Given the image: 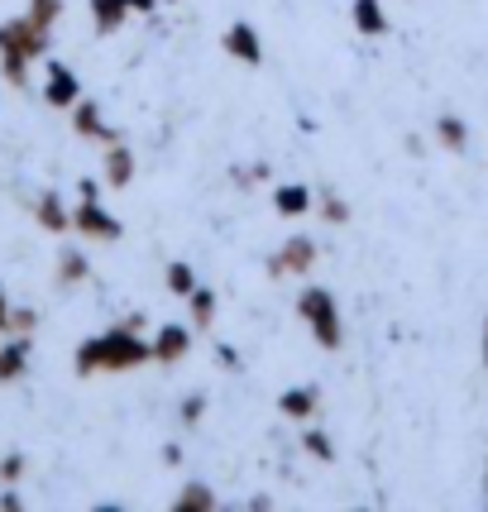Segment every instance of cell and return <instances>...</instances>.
Here are the masks:
<instances>
[{"label": "cell", "instance_id": "cell-28", "mask_svg": "<svg viewBox=\"0 0 488 512\" xmlns=\"http://www.w3.org/2000/svg\"><path fill=\"white\" fill-rule=\"evenodd\" d=\"M216 364H221V369H230V374H235V369H240V355H235L230 345H221V350H216Z\"/></svg>", "mask_w": 488, "mask_h": 512}, {"label": "cell", "instance_id": "cell-5", "mask_svg": "<svg viewBox=\"0 0 488 512\" xmlns=\"http://www.w3.org/2000/svg\"><path fill=\"white\" fill-rule=\"evenodd\" d=\"M311 264H316V240H307V235H288L264 268H268V278H307Z\"/></svg>", "mask_w": 488, "mask_h": 512}, {"label": "cell", "instance_id": "cell-12", "mask_svg": "<svg viewBox=\"0 0 488 512\" xmlns=\"http://www.w3.org/2000/svg\"><path fill=\"white\" fill-rule=\"evenodd\" d=\"M34 221L44 225L48 235H67L72 230V216H67V206L58 201V192H44V197L34 201Z\"/></svg>", "mask_w": 488, "mask_h": 512}, {"label": "cell", "instance_id": "cell-9", "mask_svg": "<svg viewBox=\"0 0 488 512\" xmlns=\"http://www.w3.org/2000/svg\"><path fill=\"white\" fill-rule=\"evenodd\" d=\"M273 211L283 221H297V216L316 211V192H311L307 182H283V187H273Z\"/></svg>", "mask_w": 488, "mask_h": 512}, {"label": "cell", "instance_id": "cell-30", "mask_svg": "<svg viewBox=\"0 0 488 512\" xmlns=\"http://www.w3.org/2000/svg\"><path fill=\"white\" fill-rule=\"evenodd\" d=\"M5 326H10V297L0 292V331H5Z\"/></svg>", "mask_w": 488, "mask_h": 512}, {"label": "cell", "instance_id": "cell-25", "mask_svg": "<svg viewBox=\"0 0 488 512\" xmlns=\"http://www.w3.org/2000/svg\"><path fill=\"white\" fill-rule=\"evenodd\" d=\"M178 417H182V426H197L201 417H206V393H192V398L182 402V412H178Z\"/></svg>", "mask_w": 488, "mask_h": 512}, {"label": "cell", "instance_id": "cell-1", "mask_svg": "<svg viewBox=\"0 0 488 512\" xmlns=\"http://www.w3.org/2000/svg\"><path fill=\"white\" fill-rule=\"evenodd\" d=\"M149 359H154V340H144L130 321H120V326H111L106 335L82 340L72 369H77L82 379H91V374H130V369L149 364Z\"/></svg>", "mask_w": 488, "mask_h": 512}, {"label": "cell", "instance_id": "cell-23", "mask_svg": "<svg viewBox=\"0 0 488 512\" xmlns=\"http://www.w3.org/2000/svg\"><path fill=\"white\" fill-rule=\"evenodd\" d=\"M316 211H321V221H326V225H345V221H350V206H345V197H340V192H321V197H316Z\"/></svg>", "mask_w": 488, "mask_h": 512}, {"label": "cell", "instance_id": "cell-3", "mask_svg": "<svg viewBox=\"0 0 488 512\" xmlns=\"http://www.w3.org/2000/svg\"><path fill=\"white\" fill-rule=\"evenodd\" d=\"M297 316L307 321V331L316 335L321 350H340L345 331H340V302L331 288H302L297 292Z\"/></svg>", "mask_w": 488, "mask_h": 512}, {"label": "cell", "instance_id": "cell-4", "mask_svg": "<svg viewBox=\"0 0 488 512\" xmlns=\"http://www.w3.org/2000/svg\"><path fill=\"white\" fill-rule=\"evenodd\" d=\"M72 230H77V235H87V240H101V245H115V240L125 235V225L115 221L96 197L77 201V211H72Z\"/></svg>", "mask_w": 488, "mask_h": 512}, {"label": "cell", "instance_id": "cell-18", "mask_svg": "<svg viewBox=\"0 0 488 512\" xmlns=\"http://www.w3.org/2000/svg\"><path fill=\"white\" fill-rule=\"evenodd\" d=\"M173 508L182 512H211L216 508V489L211 484H201V479H187L178 489V498H173Z\"/></svg>", "mask_w": 488, "mask_h": 512}, {"label": "cell", "instance_id": "cell-29", "mask_svg": "<svg viewBox=\"0 0 488 512\" xmlns=\"http://www.w3.org/2000/svg\"><path fill=\"white\" fill-rule=\"evenodd\" d=\"M130 10H134V15H154L158 0H130Z\"/></svg>", "mask_w": 488, "mask_h": 512}, {"label": "cell", "instance_id": "cell-10", "mask_svg": "<svg viewBox=\"0 0 488 512\" xmlns=\"http://www.w3.org/2000/svg\"><path fill=\"white\" fill-rule=\"evenodd\" d=\"M72 130L82 134V139H96V144H115V139H120V134L106 125V115H101L96 101H77V106H72Z\"/></svg>", "mask_w": 488, "mask_h": 512}, {"label": "cell", "instance_id": "cell-15", "mask_svg": "<svg viewBox=\"0 0 488 512\" xmlns=\"http://www.w3.org/2000/svg\"><path fill=\"white\" fill-rule=\"evenodd\" d=\"M350 15H355V29L364 34V39H383V34H388V15H383L378 0H355Z\"/></svg>", "mask_w": 488, "mask_h": 512}, {"label": "cell", "instance_id": "cell-27", "mask_svg": "<svg viewBox=\"0 0 488 512\" xmlns=\"http://www.w3.org/2000/svg\"><path fill=\"white\" fill-rule=\"evenodd\" d=\"M20 474H24V455H5V460H0V479H5V484H15Z\"/></svg>", "mask_w": 488, "mask_h": 512}, {"label": "cell", "instance_id": "cell-19", "mask_svg": "<svg viewBox=\"0 0 488 512\" xmlns=\"http://www.w3.org/2000/svg\"><path fill=\"white\" fill-rule=\"evenodd\" d=\"M187 312H192V326H197V331H206V326H216V312H221V297H216L211 288H201V283H197V292L187 297Z\"/></svg>", "mask_w": 488, "mask_h": 512}, {"label": "cell", "instance_id": "cell-31", "mask_svg": "<svg viewBox=\"0 0 488 512\" xmlns=\"http://www.w3.org/2000/svg\"><path fill=\"white\" fill-rule=\"evenodd\" d=\"M484 364H488V321H484Z\"/></svg>", "mask_w": 488, "mask_h": 512}, {"label": "cell", "instance_id": "cell-20", "mask_svg": "<svg viewBox=\"0 0 488 512\" xmlns=\"http://www.w3.org/2000/svg\"><path fill=\"white\" fill-rule=\"evenodd\" d=\"M87 278H91L87 254H82V249H63V254H58V283H63V288H77V283H87Z\"/></svg>", "mask_w": 488, "mask_h": 512}, {"label": "cell", "instance_id": "cell-2", "mask_svg": "<svg viewBox=\"0 0 488 512\" xmlns=\"http://www.w3.org/2000/svg\"><path fill=\"white\" fill-rule=\"evenodd\" d=\"M44 53H48V29H39L29 15L0 24V72H5L10 87H24L29 82V63L44 58Z\"/></svg>", "mask_w": 488, "mask_h": 512}, {"label": "cell", "instance_id": "cell-7", "mask_svg": "<svg viewBox=\"0 0 488 512\" xmlns=\"http://www.w3.org/2000/svg\"><path fill=\"white\" fill-rule=\"evenodd\" d=\"M44 101L53 111H72L82 101V82L67 63H48V82H44Z\"/></svg>", "mask_w": 488, "mask_h": 512}, {"label": "cell", "instance_id": "cell-14", "mask_svg": "<svg viewBox=\"0 0 488 512\" xmlns=\"http://www.w3.org/2000/svg\"><path fill=\"white\" fill-rule=\"evenodd\" d=\"M130 15H134L130 0H91V24H96V34H115Z\"/></svg>", "mask_w": 488, "mask_h": 512}, {"label": "cell", "instance_id": "cell-21", "mask_svg": "<svg viewBox=\"0 0 488 512\" xmlns=\"http://www.w3.org/2000/svg\"><path fill=\"white\" fill-rule=\"evenodd\" d=\"M302 450H307L311 460H321V465L335 460V441L321 431V426H302Z\"/></svg>", "mask_w": 488, "mask_h": 512}, {"label": "cell", "instance_id": "cell-13", "mask_svg": "<svg viewBox=\"0 0 488 512\" xmlns=\"http://www.w3.org/2000/svg\"><path fill=\"white\" fill-rule=\"evenodd\" d=\"M24 369H29V335H15L10 345H0V383L24 379Z\"/></svg>", "mask_w": 488, "mask_h": 512}, {"label": "cell", "instance_id": "cell-6", "mask_svg": "<svg viewBox=\"0 0 488 512\" xmlns=\"http://www.w3.org/2000/svg\"><path fill=\"white\" fill-rule=\"evenodd\" d=\"M221 48H225V58H235V63H244V67H264V39H259V29L249 20L230 24L221 34Z\"/></svg>", "mask_w": 488, "mask_h": 512}, {"label": "cell", "instance_id": "cell-17", "mask_svg": "<svg viewBox=\"0 0 488 512\" xmlns=\"http://www.w3.org/2000/svg\"><path fill=\"white\" fill-rule=\"evenodd\" d=\"M436 144H441L445 154H465L469 149V125L460 115H441L436 120Z\"/></svg>", "mask_w": 488, "mask_h": 512}, {"label": "cell", "instance_id": "cell-26", "mask_svg": "<svg viewBox=\"0 0 488 512\" xmlns=\"http://www.w3.org/2000/svg\"><path fill=\"white\" fill-rule=\"evenodd\" d=\"M34 326H39V316L29 312V307H20V312H10V326H5V331H15V335H29V331H34Z\"/></svg>", "mask_w": 488, "mask_h": 512}, {"label": "cell", "instance_id": "cell-8", "mask_svg": "<svg viewBox=\"0 0 488 512\" xmlns=\"http://www.w3.org/2000/svg\"><path fill=\"white\" fill-rule=\"evenodd\" d=\"M182 355H192V326L168 321L154 331V364H178Z\"/></svg>", "mask_w": 488, "mask_h": 512}, {"label": "cell", "instance_id": "cell-22", "mask_svg": "<svg viewBox=\"0 0 488 512\" xmlns=\"http://www.w3.org/2000/svg\"><path fill=\"white\" fill-rule=\"evenodd\" d=\"M163 278H168L173 297H192L197 292V273H192V264H182V259H173V264L163 268Z\"/></svg>", "mask_w": 488, "mask_h": 512}, {"label": "cell", "instance_id": "cell-24", "mask_svg": "<svg viewBox=\"0 0 488 512\" xmlns=\"http://www.w3.org/2000/svg\"><path fill=\"white\" fill-rule=\"evenodd\" d=\"M63 15V0H29V20L39 24V29H53Z\"/></svg>", "mask_w": 488, "mask_h": 512}, {"label": "cell", "instance_id": "cell-16", "mask_svg": "<svg viewBox=\"0 0 488 512\" xmlns=\"http://www.w3.org/2000/svg\"><path fill=\"white\" fill-rule=\"evenodd\" d=\"M106 182H111L115 192L134 182V154L120 144V139H115V144H106Z\"/></svg>", "mask_w": 488, "mask_h": 512}, {"label": "cell", "instance_id": "cell-11", "mask_svg": "<svg viewBox=\"0 0 488 512\" xmlns=\"http://www.w3.org/2000/svg\"><path fill=\"white\" fill-rule=\"evenodd\" d=\"M316 407H321V393H316L311 383L307 388H283V393H278V412L297 426H307L311 417H316Z\"/></svg>", "mask_w": 488, "mask_h": 512}]
</instances>
